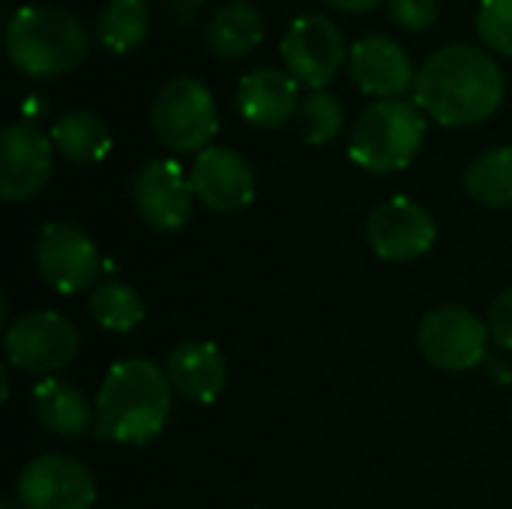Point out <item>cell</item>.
<instances>
[{"label":"cell","mask_w":512,"mask_h":509,"mask_svg":"<svg viewBox=\"0 0 512 509\" xmlns=\"http://www.w3.org/2000/svg\"><path fill=\"white\" fill-rule=\"evenodd\" d=\"M504 93V69L477 45H447L435 51L414 81L420 111L450 129L486 123L501 108Z\"/></svg>","instance_id":"cell-1"},{"label":"cell","mask_w":512,"mask_h":509,"mask_svg":"<svg viewBox=\"0 0 512 509\" xmlns=\"http://www.w3.org/2000/svg\"><path fill=\"white\" fill-rule=\"evenodd\" d=\"M174 387L168 372L147 360L129 357L108 369L96 393V435L102 441L144 447L156 441L171 420Z\"/></svg>","instance_id":"cell-2"},{"label":"cell","mask_w":512,"mask_h":509,"mask_svg":"<svg viewBox=\"0 0 512 509\" xmlns=\"http://www.w3.org/2000/svg\"><path fill=\"white\" fill-rule=\"evenodd\" d=\"M87 30L60 6H21L6 24V54L30 78H60L87 57Z\"/></svg>","instance_id":"cell-3"},{"label":"cell","mask_w":512,"mask_h":509,"mask_svg":"<svg viewBox=\"0 0 512 509\" xmlns=\"http://www.w3.org/2000/svg\"><path fill=\"white\" fill-rule=\"evenodd\" d=\"M426 141V114L408 99H378L366 105L351 132V159L372 174L408 168Z\"/></svg>","instance_id":"cell-4"},{"label":"cell","mask_w":512,"mask_h":509,"mask_svg":"<svg viewBox=\"0 0 512 509\" xmlns=\"http://www.w3.org/2000/svg\"><path fill=\"white\" fill-rule=\"evenodd\" d=\"M156 138L177 153H201L219 132V111L210 87L180 75L159 87L150 111Z\"/></svg>","instance_id":"cell-5"},{"label":"cell","mask_w":512,"mask_h":509,"mask_svg":"<svg viewBox=\"0 0 512 509\" xmlns=\"http://www.w3.org/2000/svg\"><path fill=\"white\" fill-rule=\"evenodd\" d=\"M6 363L24 375L51 378L63 372L78 354V330L60 312H24L18 315L3 336Z\"/></svg>","instance_id":"cell-6"},{"label":"cell","mask_w":512,"mask_h":509,"mask_svg":"<svg viewBox=\"0 0 512 509\" xmlns=\"http://www.w3.org/2000/svg\"><path fill=\"white\" fill-rule=\"evenodd\" d=\"M279 54L285 60V72L300 87H309V93L324 90L339 75L342 63H348L339 24L321 12L297 15L279 42Z\"/></svg>","instance_id":"cell-7"},{"label":"cell","mask_w":512,"mask_h":509,"mask_svg":"<svg viewBox=\"0 0 512 509\" xmlns=\"http://www.w3.org/2000/svg\"><path fill=\"white\" fill-rule=\"evenodd\" d=\"M489 342L492 336L486 321L465 306H438L420 321L417 330L423 360L441 372H468L486 363Z\"/></svg>","instance_id":"cell-8"},{"label":"cell","mask_w":512,"mask_h":509,"mask_svg":"<svg viewBox=\"0 0 512 509\" xmlns=\"http://www.w3.org/2000/svg\"><path fill=\"white\" fill-rule=\"evenodd\" d=\"M33 258L42 282L57 294L93 291L96 276L102 270V258L93 237L72 222L42 225L36 234Z\"/></svg>","instance_id":"cell-9"},{"label":"cell","mask_w":512,"mask_h":509,"mask_svg":"<svg viewBox=\"0 0 512 509\" xmlns=\"http://www.w3.org/2000/svg\"><path fill=\"white\" fill-rule=\"evenodd\" d=\"M15 501L21 509H93L96 480L78 459L45 453L24 465Z\"/></svg>","instance_id":"cell-10"},{"label":"cell","mask_w":512,"mask_h":509,"mask_svg":"<svg viewBox=\"0 0 512 509\" xmlns=\"http://www.w3.org/2000/svg\"><path fill=\"white\" fill-rule=\"evenodd\" d=\"M435 240L432 213L408 195L381 201L366 219V243L384 261H417L432 252Z\"/></svg>","instance_id":"cell-11"},{"label":"cell","mask_w":512,"mask_h":509,"mask_svg":"<svg viewBox=\"0 0 512 509\" xmlns=\"http://www.w3.org/2000/svg\"><path fill=\"white\" fill-rule=\"evenodd\" d=\"M54 171V144L33 120H21L0 135V198L6 204L30 201L45 189Z\"/></svg>","instance_id":"cell-12"},{"label":"cell","mask_w":512,"mask_h":509,"mask_svg":"<svg viewBox=\"0 0 512 509\" xmlns=\"http://www.w3.org/2000/svg\"><path fill=\"white\" fill-rule=\"evenodd\" d=\"M132 201L144 225H150L153 231H180L192 219V177H186L183 165L174 159H153L138 168L132 183Z\"/></svg>","instance_id":"cell-13"},{"label":"cell","mask_w":512,"mask_h":509,"mask_svg":"<svg viewBox=\"0 0 512 509\" xmlns=\"http://www.w3.org/2000/svg\"><path fill=\"white\" fill-rule=\"evenodd\" d=\"M192 189L195 198L222 216L240 213L255 198V171L243 153L234 147H207L198 153L192 165Z\"/></svg>","instance_id":"cell-14"},{"label":"cell","mask_w":512,"mask_h":509,"mask_svg":"<svg viewBox=\"0 0 512 509\" xmlns=\"http://www.w3.org/2000/svg\"><path fill=\"white\" fill-rule=\"evenodd\" d=\"M348 69L360 90L378 99H402V93L417 81L411 54L387 36L357 39L348 48Z\"/></svg>","instance_id":"cell-15"},{"label":"cell","mask_w":512,"mask_h":509,"mask_svg":"<svg viewBox=\"0 0 512 509\" xmlns=\"http://www.w3.org/2000/svg\"><path fill=\"white\" fill-rule=\"evenodd\" d=\"M240 117L255 129H279L300 108V84L285 69H252L240 78L237 87Z\"/></svg>","instance_id":"cell-16"},{"label":"cell","mask_w":512,"mask_h":509,"mask_svg":"<svg viewBox=\"0 0 512 509\" xmlns=\"http://www.w3.org/2000/svg\"><path fill=\"white\" fill-rule=\"evenodd\" d=\"M168 381L177 396L186 402L210 405L225 393L228 384V363L225 354L207 339H186L168 357Z\"/></svg>","instance_id":"cell-17"},{"label":"cell","mask_w":512,"mask_h":509,"mask_svg":"<svg viewBox=\"0 0 512 509\" xmlns=\"http://www.w3.org/2000/svg\"><path fill=\"white\" fill-rule=\"evenodd\" d=\"M30 411L36 423L57 438H78L96 426L87 396L63 378H42L30 393Z\"/></svg>","instance_id":"cell-18"},{"label":"cell","mask_w":512,"mask_h":509,"mask_svg":"<svg viewBox=\"0 0 512 509\" xmlns=\"http://www.w3.org/2000/svg\"><path fill=\"white\" fill-rule=\"evenodd\" d=\"M207 48L222 60H237L255 51L264 39V18L255 3L234 0L219 6L204 30Z\"/></svg>","instance_id":"cell-19"},{"label":"cell","mask_w":512,"mask_h":509,"mask_svg":"<svg viewBox=\"0 0 512 509\" xmlns=\"http://www.w3.org/2000/svg\"><path fill=\"white\" fill-rule=\"evenodd\" d=\"M48 135L54 150L78 165L102 162L111 153V132L105 120L96 117L93 111H69L57 117Z\"/></svg>","instance_id":"cell-20"},{"label":"cell","mask_w":512,"mask_h":509,"mask_svg":"<svg viewBox=\"0 0 512 509\" xmlns=\"http://www.w3.org/2000/svg\"><path fill=\"white\" fill-rule=\"evenodd\" d=\"M150 33V12L144 0H105L96 18V39L111 54H129L144 45Z\"/></svg>","instance_id":"cell-21"},{"label":"cell","mask_w":512,"mask_h":509,"mask_svg":"<svg viewBox=\"0 0 512 509\" xmlns=\"http://www.w3.org/2000/svg\"><path fill=\"white\" fill-rule=\"evenodd\" d=\"M465 192L492 210L512 207V147H495L480 153L465 168Z\"/></svg>","instance_id":"cell-22"},{"label":"cell","mask_w":512,"mask_h":509,"mask_svg":"<svg viewBox=\"0 0 512 509\" xmlns=\"http://www.w3.org/2000/svg\"><path fill=\"white\" fill-rule=\"evenodd\" d=\"M90 315L108 333H132L144 321V300L126 282H102L90 291Z\"/></svg>","instance_id":"cell-23"},{"label":"cell","mask_w":512,"mask_h":509,"mask_svg":"<svg viewBox=\"0 0 512 509\" xmlns=\"http://www.w3.org/2000/svg\"><path fill=\"white\" fill-rule=\"evenodd\" d=\"M297 132L306 144L312 147H324L330 144L342 126H345V111H342V102L327 93V90H312L306 99H300V108H297Z\"/></svg>","instance_id":"cell-24"},{"label":"cell","mask_w":512,"mask_h":509,"mask_svg":"<svg viewBox=\"0 0 512 509\" xmlns=\"http://www.w3.org/2000/svg\"><path fill=\"white\" fill-rule=\"evenodd\" d=\"M477 33L483 45L512 57V0H483L477 12Z\"/></svg>","instance_id":"cell-25"},{"label":"cell","mask_w":512,"mask_h":509,"mask_svg":"<svg viewBox=\"0 0 512 509\" xmlns=\"http://www.w3.org/2000/svg\"><path fill=\"white\" fill-rule=\"evenodd\" d=\"M390 21L408 33H423L438 21L441 3L438 0H387Z\"/></svg>","instance_id":"cell-26"},{"label":"cell","mask_w":512,"mask_h":509,"mask_svg":"<svg viewBox=\"0 0 512 509\" xmlns=\"http://www.w3.org/2000/svg\"><path fill=\"white\" fill-rule=\"evenodd\" d=\"M486 327H489L492 342L512 351V288L492 300L489 315H486Z\"/></svg>","instance_id":"cell-27"},{"label":"cell","mask_w":512,"mask_h":509,"mask_svg":"<svg viewBox=\"0 0 512 509\" xmlns=\"http://www.w3.org/2000/svg\"><path fill=\"white\" fill-rule=\"evenodd\" d=\"M165 12H171L177 21H195V15L207 6V0H162Z\"/></svg>","instance_id":"cell-28"},{"label":"cell","mask_w":512,"mask_h":509,"mask_svg":"<svg viewBox=\"0 0 512 509\" xmlns=\"http://www.w3.org/2000/svg\"><path fill=\"white\" fill-rule=\"evenodd\" d=\"M330 9H336V12H345V15H360V12H372V9H378L384 0H324Z\"/></svg>","instance_id":"cell-29"},{"label":"cell","mask_w":512,"mask_h":509,"mask_svg":"<svg viewBox=\"0 0 512 509\" xmlns=\"http://www.w3.org/2000/svg\"><path fill=\"white\" fill-rule=\"evenodd\" d=\"M486 366H489V372H492V378H495V381H512L510 360H498V357H492V360H486Z\"/></svg>","instance_id":"cell-30"},{"label":"cell","mask_w":512,"mask_h":509,"mask_svg":"<svg viewBox=\"0 0 512 509\" xmlns=\"http://www.w3.org/2000/svg\"><path fill=\"white\" fill-rule=\"evenodd\" d=\"M3 509H21V504L12 501V498H3Z\"/></svg>","instance_id":"cell-31"}]
</instances>
